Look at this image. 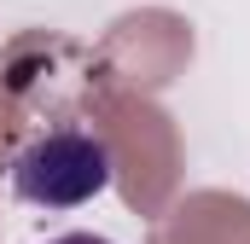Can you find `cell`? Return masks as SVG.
I'll return each instance as SVG.
<instances>
[{
    "label": "cell",
    "instance_id": "2",
    "mask_svg": "<svg viewBox=\"0 0 250 244\" xmlns=\"http://www.w3.org/2000/svg\"><path fill=\"white\" fill-rule=\"evenodd\" d=\"M53 244H111V239H99V233H64V239H53Z\"/></svg>",
    "mask_w": 250,
    "mask_h": 244
},
{
    "label": "cell",
    "instance_id": "1",
    "mask_svg": "<svg viewBox=\"0 0 250 244\" xmlns=\"http://www.w3.org/2000/svg\"><path fill=\"white\" fill-rule=\"evenodd\" d=\"M105 186H111V151H105V140H93L82 128L41 134L12 163V192L41 209H76V203L99 198Z\"/></svg>",
    "mask_w": 250,
    "mask_h": 244
}]
</instances>
